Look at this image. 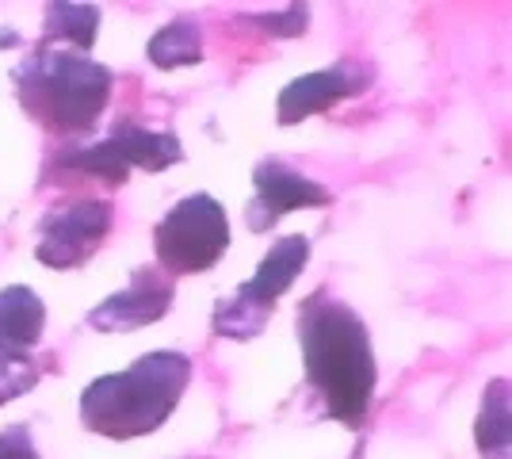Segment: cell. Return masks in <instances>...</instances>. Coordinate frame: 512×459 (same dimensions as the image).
<instances>
[{
  "label": "cell",
  "instance_id": "1",
  "mask_svg": "<svg viewBox=\"0 0 512 459\" xmlns=\"http://www.w3.org/2000/svg\"><path fill=\"white\" fill-rule=\"evenodd\" d=\"M299 345L306 383L329 417L360 425L375 398V349L363 318L329 291H314L299 310Z\"/></svg>",
  "mask_w": 512,
  "mask_h": 459
},
{
  "label": "cell",
  "instance_id": "2",
  "mask_svg": "<svg viewBox=\"0 0 512 459\" xmlns=\"http://www.w3.org/2000/svg\"><path fill=\"white\" fill-rule=\"evenodd\" d=\"M192 383V360L184 352H150L115 375L92 379L81 394V421L88 433L134 440L157 433Z\"/></svg>",
  "mask_w": 512,
  "mask_h": 459
},
{
  "label": "cell",
  "instance_id": "3",
  "mask_svg": "<svg viewBox=\"0 0 512 459\" xmlns=\"http://www.w3.org/2000/svg\"><path fill=\"white\" fill-rule=\"evenodd\" d=\"M20 104L46 131H88L111 96V73L77 50L43 43L16 66Z\"/></svg>",
  "mask_w": 512,
  "mask_h": 459
},
{
  "label": "cell",
  "instance_id": "4",
  "mask_svg": "<svg viewBox=\"0 0 512 459\" xmlns=\"http://www.w3.org/2000/svg\"><path fill=\"white\" fill-rule=\"evenodd\" d=\"M306 261H310V238H302V234L279 238L264 253V261L256 264L253 280L214 306V333H222L230 341H253L256 333L268 326V314H272L279 295H287V287L299 280Z\"/></svg>",
  "mask_w": 512,
  "mask_h": 459
},
{
  "label": "cell",
  "instance_id": "5",
  "mask_svg": "<svg viewBox=\"0 0 512 459\" xmlns=\"http://www.w3.org/2000/svg\"><path fill=\"white\" fill-rule=\"evenodd\" d=\"M157 264L172 276L207 272L230 249V219L214 196H188L172 207L153 230Z\"/></svg>",
  "mask_w": 512,
  "mask_h": 459
},
{
  "label": "cell",
  "instance_id": "6",
  "mask_svg": "<svg viewBox=\"0 0 512 459\" xmlns=\"http://www.w3.org/2000/svg\"><path fill=\"white\" fill-rule=\"evenodd\" d=\"M180 161H184V146L176 142V134L146 131V127H134V123H119L104 142L62 157V165L77 169V173L100 176L107 184H127L130 169L165 173Z\"/></svg>",
  "mask_w": 512,
  "mask_h": 459
},
{
  "label": "cell",
  "instance_id": "7",
  "mask_svg": "<svg viewBox=\"0 0 512 459\" xmlns=\"http://www.w3.org/2000/svg\"><path fill=\"white\" fill-rule=\"evenodd\" d=\"M111 203L107 199H69L62 207L46 211L39 222V241H35V257L46 268H81V264L104 245L111 230Z\"/></svg>",
  "mask_w": 512,
  "mask_h": 459
},
{
  "label": "cell",
  "instance_id": "8",
  "mask_svg": "<svg viewBox=\"0 0 512 459\" xmlns=\"http://www.w3.org/2000/svg\"><path fill=\"white\" fill-rule=\"evenodd\" d=\"M333 192L321 188L318 180L295 173L283 161H260L253 173V199L245 207V222L253 234L272 230L283 215L302 211V207H329Z\"/></svg>",
  "mask_w": 512,
  "mask_h": 459
},
{
  "label": "cell",
  "instance_id": "9",
  "mask_svg": "<svg viewBox=\"0 0 512 459\" xmlns=\"http://www.w3.org/2000/svg\"><path fill=\"white\" fill-rule=\"evenodd\" d=\"M172 299H176V284L169 276H161L157 268H138L123 291L107 295L88 314V326L100 333H130V329L153 326L169 314Z\"/></svg>",
  "mask_w": 512,
  "mask_h": 459
},
{
  "label": "cell",
  "instance_id": "10",
  "mask_svg": "<svg viewBox=\"0 0 512 459\" xmlns=\"http://www.w3.org/2000/svg\"><path fill=\"white\" fill-rule=\"evenodd\" d=\"M363 85H367V69L360 62H341V66L306 73V77L291 81V85L279 92L276 119L283 127H295L302 119H310L318 111H329L333 104H341L348 96L363 92Z\"/></svg>",
  "mask_w": 512,
  "mask_h": 459
},
{
  "label": "cell",
  "instance_id": "11",
  "mask_svg": "<svg viewBox=\"0 0 512 459\" xmlns=\"http://www.w3.org/2000/svg\"><path fill=\"white\" fill-rule=\"evenodd\" d=\"M46 306L39 291L12 284L0 291V352L4 356H27L43 341Z\"/></svg>",
  "mask_w": 512,
  "mask_h": 459
},
{
  "label": "cell",
  "instance_id": "12",
  "mask_svg": "<svg viewBox=\"0 0 512 459\" xmlns=\"http://www.w3.org/2000/svg\"><path fill=\"white\" fill-rule=\"evenodd\" d=\"M146 58L157 69H180L203 62V31L195 20H172L165 23L146 46Z\"/></svg>",
  "mask_w": 512,
  "mask_h": 459
},
{
  "label": "cell",
  "instance_id": "13",
  "mask_svg": "<svg viewBox=\"0 0 512 459\" xmlns=\"http://www.w3.org/2000/svg\"><path fill=\"white\" fill-rule=\"evenodd\" d=\"M474 444L486 459H505L509 452V383L493 379L474 421Z\"/></svg>",
  "mask_w": 512,
  "mask_h": 459
},
{
  "label": "cell",
  "instance_id": "14",
  "mask_svg": "<svg viewBox=\"0 0 512 459\" xmlns=\"http://www.w3.org/2000/svg\"><path fill=\"white\" fill-rule=\"evenodd\" d=\"M100 8L96 4H50L46 8V43H69L77 54H85L96 43Z\"/></svg>",
  "mask_w": 512,
  "mask_h": 459
},
{
  "label": "cell",
  "instance_id": "15",
  "mask_svg": "<svg viewBox=\"0 0 512 459\" xmlns=\"http://www.w3.org/2000/svg\"><path fill=\"white\" fill-rule=\"evenodd\" d=\"M35 383H39V368L27 356H4L0 352V406L27 394Z\"/></svg>",
  "mask_w": 512,
  "mask_h": 459
},
{
  "label": "cell",
  "instance_id": "16",
  "mask_svg": "<svg viewBox=\"0 0 512 459\" xmlns=\"http://www.w3.org/2000/svg\"><path fill=\"white\" fill-rule=\"evenodd\" d=\"M249 23L264 27L268 35H279V39H295V35L306 31V23H310V8L306 4H291L283 12H256V16H249Z\"/></svg>",
  "mask_w": 512,
  "mask_h": 459
},
{
  "label": "cell",
  "instance_id": "17",
  "mask_svg": "<svg viewBox=\"0 0 512 459\" xmlns=\"http://www.w3.org/2000/svg\"><path fill=\"white\" fill-rule=\"evenodd\" d=\"M0 459H43V456H39L31 433L23 425H12V429L0 433Z\"/></svg>",
  "mask_w": 512,
  "mask_h": 459
}]
</instances>
